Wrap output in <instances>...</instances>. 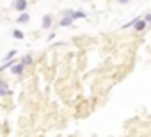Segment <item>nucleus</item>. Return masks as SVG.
Segmentation results:
<instances>
[{
	"label": "nucleus",
	"instance_id": "obj_1",
	"mask_svg": "<svg viewBox=\"0 0 151 137\" xmlns=\"http://www.w3.org/2000/svg\"><path fill=\"white\" fill-rule=\"evenodd\" d=\"M14 7H16V11H25L27 2H25V0H16V2H14Z\"/></svg>",
	"mask_w": 151,
	"mask_h": 137
},
{
	"label": "nucleus",
	"instance_id": "obj_2",
	"mask_svg": "<svg viewBox=\"0 0 151 137\" xmlns=\"http://www.w3.org/2000/svg\"><path fill=\"white\" fill-rule=\"evenodd\" d=\"M50 25H52V16H50V14H46V16L43 18V27H45V29H48Z\"/></svg>",
	"mask_w": 151,
	"mask_h": 137
},
{
	"label": "nucleus",
	"instance_id": "obj_3",
	"mask_svg": "<svg viewBox=\"0 0 151 137\" xmlns=\"http://www.w3.org/2000/svg\"><path fill=\"white\" fill-rule=\"evenodd\" d=\"M71 20H73V16H69V14H64V20L60 22V25L68 27V25H71Z\"/></svg>",
	"mask_w": 151,
	"mask_h": 137
},
{
	"label": "nucleus",
	"instance_id": "obj_4",
	"mask_svg": "<svg viewBox=\"0 0 151 137\" xmlns=\"http://www.w3.org/2000/svg\"><path fill=\"white\" fill-rule=\"evenodd\" d=\"M23 68H25V64H23V62H22V64H18V66H14V68H13V73L20 75V73L23 71Z\"/></svg>",
	"mask_w": 151,
	"mask_h": 137
},
{
	"label": "nucleus",
	"instance_id": "obj_5",
	"mask_svg": "<svg viewBox=\"0 0 151 137\" xmlns=\"http://www.w3.org/2000/svg\"><path fill=\"white\" fill-rule=\"evenodd\" d=\"M144 27H146V20H137V22H135V29H137V30H142Z\"/></svg>",
	"mask_w": 151,
	"mask_h": 137
},
{
	"label": "nucleus",
	"instance_id": "obj_6",
	"mask_svg": "<svg viewBox=\"0 0 151 137\" xmlns=\"http://www.w3.org/2000/svg\"><path fill=\"white\" fill-rule=\"evenodd\" d=\"M29 20H30V18H29V14H22V16L18 18V22H20V23H27Z\"/></svg>",
	"mask_w": 151,
	"mask_h": 137
},
{
	"label": "nucleus",
	"instance_id": "obj_7",
	"mask_svg": "<svg viewBox=\"0 0 151 137\" xmlns=\"http://www.w3.org/2000/svg\"><path fill=\"white\" fill-rule=\"evenodd\" d=\"M22 62H23V64H30V62H32V59H30V55H25V57L22 59Z\"/></svg>",
	"mask_w": 151,
	"mask_h": 137
},
{
	"label": "nucleus",
	"instance_id": "obj_8",
	"mask_svg": "<svg viewBox=\"0 0 151 137\" xmlns=\"http://www.w3.org/2000/svg\"><path fill=\"white\" fill-rule=\"evenodd\" d=\"M14 37L22 39V37H23V32H20V30H14Z\"/></svg>",
	"mask_w": 151,
	"mask_h": 137
},
{
	"label": "nucleus",
	"instance_id": "obj_9",
	"mask_svg": "<svg viewBox=\"0 0 151 137\" xmlns=\"http://www.w3.org/2000/svg\"><path fill=\"white\" fill-rule=\"evenodd\" d=\"M14 53H16V50H11V52H9V53L6 55V61H9V59H11V57H13Z\"/></svg>",
	"mask_w": 151,
	"mask_h": 137
},
{
	"label": "nucleus",
	"instance_id": "obj_10",
	"mask_svg": "<svg viewBox=\"0 0 151 137\" xmlns=\"http://www.w3.org/2000/svg\"><path fill=\"white\" fill-rule=\"evenodd\" d=\"M86 14L84 13H73V18H84Z\"/></svg>",
	"mask_w": 151,
	"mask_h": 137
},
{
	"label": "nucleus",
	"instance_id": "obj_11",
	"mask_svg": "<svg viewBox=\"0 0 151 137\" xmlns=\"http://www.w3.org/2000/svg\"><path fill=\"white\" fill-rule=\"evenodd\" d=\"M146 22H149V23H151V14H147V16H146Z\"/></svg>",
	"mask_w": 151,
	"mask_h": 137
},
{
	"label": "nucleus",
	"instance_id": "obj_12",
	"mask_svg": "<svg viewBox=\"0 0 151 137\" xmlns=\"http://www.w3.org/2000/svg\"><path fill=\"white\" fill-rule=\"evenodd\" d=\"M119 2H121V4H126V2H128V0H119Z\"/></svg>",
	"mask_w": 151,
	"mask_h": 137
}]
</instances>
